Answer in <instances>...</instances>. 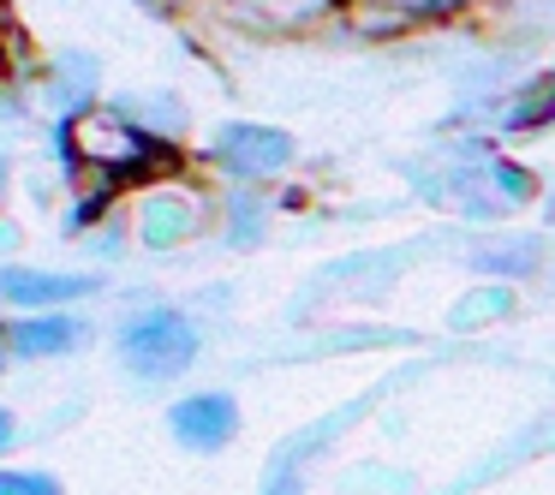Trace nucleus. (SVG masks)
<instances>
[{
	"label": "nucleus",
	"instance_id": "obj_2",
	"mask_svg": "<svg viewBox=\"0 0 555 495\" xmlns=\"http://www.w3.org/2000/svg\"><path fill=\"white\" fill-rule=\"evenodd\" d=\"M120 352L144 382H162V376H180L197 359V328L173 311H150L120 335Z\"/></svg>",
	"mask_w": 555,
	"mask_h": 495
},
{
	"label": "nucleus",
	"instance_id": "obj_10",
	"mask_svg": "<svg viewBox=\"0 0 555 495\" xmlns=\"http://www.w3.org/2000/svg\"><path fill=\"white\" fill-rule=\"evenodd\" d=\"M371 6H388V13H412V18H430V13H454L466 0H371Z\"/></svg>",
	"mask_w": 555,
	"mask_h": 495
},
{
	"label": "nucleus",
	"instance_id": "obj_3",
	"mask_svg": "<svg viewBox=\"0 0 555 495\" xmlns=\"http://www.w3.org/2000/svg\"><path fill=\"white\" fill-rule=\"evenodd\" d=\"M216 156L233 180H269L293 161V138L287 132H269V126H228L216 138Z\"/></svg>",
	"mask_w": 555,
	"mask_h": 495
},
{
	"label": "nucleus",
	"instance_id": "obj_11",
	"mask_svg": "<svg viewBox=\"0 0 555 495\" xmlns=\"http://www.w3.org/2000/svg\"><path fill=\"white\" fill-rule=\"evenodd\" d=\"M483 311H507V292H483V299H466V304H460V311H454V323H483Z\"/></svg>",
	"mask_w": 555,
	"mask_h": 495
},
{
	"label": "nucleus",
	"instance_id": "obj_6",
	"mask_svg": "<svg viewBox=\"0 0 555 495\" xmlns=\"http://www.w3.org/2000/svg\"><path fill=\"white\" fill-rule=\"evenodd\" d=\"M96 292V275H42V269H0V299L7 304H66Z\"/></svg>",
	"mask_w": 555,
	"mask_h": 495
},
{
	"label": "nucleus",
	"instance_id": "obj_8",
	"mask_svg": "<svg viewBox=\"0 0 555 495\" xmlns=\"http://www.w3.org/2000/svg\"><path fill=\"white\" fill-rule=\"evenodd\" d=\"M538 257H543L538 239H514V245H490V251H478V263L483 269H507V275H531Z\"/></svg>",
	"mask_w": 555,
	"mask_h": 495
},
{
	"label": "nucleus",
	"instance_id": "obj_1",
	"mask_svg": "<svg viewBox=\"0 0 555 495\" xmlns=\"http://www.w3.org/2000/svg\"><path fill=\"white\" fill-rule=\"evenodd\" d=\"M66 149H73V161H85L90 173H108V180H144L150 168L168 161V149L126 114H78L66 126Z\"/></svg>",
	"mask_w": 555,
	"mask_h": 495
},
{
	"label": "nucleus",
	"instance_id": "obj_5",
	"mask_svg": "<svg viewBox=\"0 0 555 495\" xmlns=\"http://www.w3.org/2000/svg\"><path fill=\"white\" fill-rule=\"evenodd\" d=\"M197 197H185V192H156L144 209H138V239L144 245H156V251H168V245H180V239H192L197 233Z\"/></svg>",
	"mask_w": 555,
	"mask_h": 495
},
{
	"label": "nucleus",
	"instance_id": "obj_14",
	"mask_svg": "<svg viewBox=\"0 0 555 495\" xmlns=\"http://www.w3.org/2000/svg\"><path fill=\"white\" fill-rule=\"evenodd\" d=\"M0 185H7V180H0Z\"/></svg>",
	"mask_w": 555,
	"mask_h": 495
},
{
	"label": "nucleus",
	"instance_id": "obj_13",
	"mask_svg": "<svg viewBox=\"0 0 555 495\" xmlns=\"http://www.w3.org/2000/svg\"><path fill=\"white\" fill-rule=\"evenodd\" d=\"M13 442V418H7V412H0V447Z\"/></svg>",
	"mask_w": 555,
	"mask_h": 495
},
{
	"label": "nucleus",
	"instance_id": "obj_4",
	"mask_svg": "<svg viewBox=\"0 0 555 495\" xmlns=\"http://www.w3.org/2000/svg\"><path fill=\"white\" fill-rule=\"evenodd\" d=\"M233 430H240V406H233L228 394H192V400L173 406V435H180L185 447H197V454L228 447Z\"/></svg>",
	"mask_w": 555,
	"mask_h": 495
},
{
	"label": "nucleus",
	"instance_id": "obj_9",
	"mask_svg": "<svg viewBox=\"0 0 555 495\" xmlns=\"http://www.w3.org/2000/svg\"><path fill=\"white\" fill-rule=\"evenodd\" d=\"M0 495H61V483L42 471H0Z\"/></svg>",
	"mask_w": 555,
	"mask_h": 495
},
{
	"label": "nucleus",
	"instance_id": "obj_12",
	"mask_svg": "<svg viewBox=\"0 0 555 495\" xmlns=\"http://www.w3.org/2000/svg\"><path fill=\"white\" fill-rule=\"evenodd\" d=\"M7 49H13V18H7V6H0V73H7Z\"/></svg>",
	"mask_w": 555,
	"mask_h": 495
},
{
	"label": "nucleus",
	"instance_id": "obj_7",
	"mask_svg": "<svg viewBox=\"0 0 555 495\" xmlns=\"http://www.w3.org/2000/svg\"><path fill=\"white\" fill-rule=\"evenodd\" d=\"M7 340H13V352H25V359H49V352H73L78 340H85V323H78V316H30V323L7 328Z\"/></svg>",
	"mask_w": 555,
	"mask_h": 495
}]
</instances>
